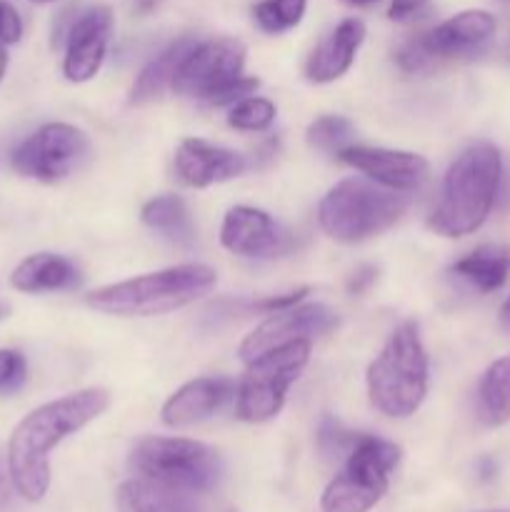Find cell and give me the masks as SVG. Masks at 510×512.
Instances as JSON below:
<instances>
[{
	"instance_id": "obj_27",
	"label": "cell",
	"mask_w": 510,
	"mask_h": 512,
	"mask_svg": "<svg viewBox=\"0 0 510 512\" xmlns=\"http://www.w3.org/2000/svg\"><path fill=\"white\" fill-rule=\"evenodd\" d=\"M275 120V105L268 98H248L238 100V103L230 108L228 125L235 130H245V133H260V130H268Z\"/></svg>"
},
{
	"instance_id": "obj_11",
	"label": "cell",
	"mask_w": 510,
	"mask_h": 512,
	"mask_svg": "<svg viewBox=\"0 0 510 512\" xmlns=\"http://www.w3.org/2000/svg\"><path fill=\"white\" fill-rule=\"evenodd\" d=\"M245 45L235 38L195 40L175 73L173 90L183 98L208 103L223 85L243 75Z\"/></svg>"
},
{
	"instance_id": "obj_22",
	"label": "cell",
	"mask_w": 510,
	"mask_h": 512,
	"mask_svg": "<svg viewBox=\"0 0 510 512\" xmlns=\"http://www.w3.org/2000/svg\"><path fill=\"white\" fill-rule=\"evenodd\" d=\"M453 273L480 293L500 290L510 275V248L508 245H480L453 265Z\"/></svg>"
},
{
	"instance_id": "obj_9",
	"label": "cell",
	"mask_w": 510,
	"mask_h": 512,
	"mask_svg": "<svg viewBox=\"0 0 510 512\" xmlns=\"http://www.w3.org/2000/svg\"><path fill=\"white\" fill-rule=\"evenodd\" d=\"M495 33H498L495 15H490L488 10H463L435 25L428 33L410 38L398 50L395 60L405 73H423L433 68L438 60L470 58V55L483 53Z\"/></svg>"
},
{
	"instance_id": "obj_38",
	"label": "cell",
	"mask_w": 510,
	"mask_h": 512,
	"mask_svg": "<svg viewBox=\"0 0 510 512\" xmlns=\"http://www.w3.org/2000/svg\"><path fill=\"white\" fill-rule=\"evenodd\" d=\"M345 5H353V8H370V5L380 3V0H340Z\"/></svg>"
},
{
	"instance_id": "obj_14",
	"label": "cell",
	"mask_w": 510,
	"mask_h": 512,
	"mask_svg": "<svg viewBox=\"0 0 510 512\" xmlns=\"http://www.w3.org/2000/svg\"><path fill=\"white\" fill-rule=\"evenodd\" d=\"M220 243L240 258H280L293 248L288 233L278 228L265 210L235 205L228 210L220 228Z\"/></svg>"
},
{
	"instance_id": "obj_34",
	"label": "cell",
	"mask_w": 510,
	"mask_h": 512,
	"mask_svg": "<svg viewBox=\"0 0 510 512\" xmlns=\"http://www.w3.org/2000/svg\"><path fill=\"white\" fill-rule=\"evenodd\" d=\"M375 275H378V270L370 268V265H363V268H358L353 273V278L348 280V293H365V290L370 288V285L375 283Z\"/></svg>"
},
{
	"instance_id": "obj_1",
	"label": "cell",
	"mask_w": 510,
	"mask_h": 512,
	"mask_svg": "<svg viewBox=\"0 0 510 512\" xmlns=\"http://www.w3.org/2000/svg\"><path fill=\"white\" fill-rule=\"evenodd\" d=\"M110 395L103 388H85L45 403L25 415L8 443V473L18 495L40 503L50 488V453L65 438L83 430L108 410Z\"/></svg>"
},
{
	"instance_id": "obj_13",
	"label": "cell",
	"mask_w": 510,
	"mask_h": 512,
	"mask_svg": "<svg viewBox=\"0 0 510 512\" xmlns=\"http://www.w3.org/2000/svg\"><path fill=\"white\" fill-rule=\"evenodd\" d=\"M113 35V10L108 5H95L73 18L65 33L63 73L70 83H85L103 65Z\"/></svg>"
},
{
	"instance_id": "obj_5",
	"label": "cell",
	"mask_w": 510,
	"mask_h": 512,
	"mask_svg": "<svg viewBox=\"0 0 510 512\" xmlns=\"http://www.w3.org/2000/svg\"><path fill=\"white\" fill-rule=\"evenodd\" d=\"M408 208L398 190L360 178L335 185L318 208L320 228L338 243H360L388 230Z\"/></svg>"
},
{
	"instance_id": "obj_17",
	"label": "cell",
	"mask_w": 510,
	"mask_h": 512,
	"mask_svg": "<svg viewBox=\"0 0 510 512\" xmlns=\"http://www.w3.org/2000/svg\"><path fill=\"white\" fill-rule=\"evenodd\" d=\"M245 168L248 163L240 153L198 138L183 140L175 153V173H178L180 183H185L188 188H208L213 183H225V180L243 175Z\"/></svg>"
},
{
	"instance_id": "obj_30",
	"label": "cell",
	"mask_w": 510,
	"mask_h": 512,
	"mask_svg": "<svg viewBox=\"0 0 510 512\" xmlns=\"http://www.w3.org/2000/svg\"><path fill=\"white\" fill-rule=\"evenodd\" d=\"M255 90H258V80L248 78V75H240V78L230 80L228 85H223V88H220L218 93L208 100V103L215 105V108H220V105H235L238 100L253 95Z\"/></svg>"
},
{
	"instance_id": "obj_3",
	"label": "cell",
	"mask_w": 510,
	"mask_h": 512,
	"mask_svg": "<svg viewBox=\"0 0 510 512\" xmlns=\"http://www.w3.org/2000/svg\"><path fill=\"white\" fill-rule=\"evenodd\" d=\"M218 283L213 268L198 263L175 265L158 273L138 275L133 280L105 285L93 290L85 303L105 315L120 318H153V315L173 313L195 303Z\"/></svg>"
},
{
	"instance_id": "obj_32",
	"label": "cell",
	"mask_w": 510,
	"mask_h": 512,
	"mask_svg": "<svg viewBox=\"0 0 510 512\" xmlns=\"http://www.w3.org/2000/svg\"><path fill=\"white\" fill-rule=\"evenodd\" d=\"M20 38H23V18L13 3L0 0V40L5 45H13L20 43Z\"/></svg>"
},
{
	"instance_id": "obj_33",
	"label": "cell",
	"mask_w": 510,
	"mask_h": 512,
	"mask_svg": "<svg viewBox=\"0 0 510 512\" xmlns=\"http://www.w3.org/2000/svg\"><path fill=\"white\" fill-rule=\"evenodd\" d=\"M308 293H310L308 288H298V290H293V293L273 295V298L258 300V303H253L250 308L260 310V313H275V310H285V308H293V305H298Z\"/></svg>"
},
{
	"instance_id": "obj_24",
	"label": "cell",
	"mask_w": 510,
	"mask_h": 512,
	"mask_svg": "<svg viewBox=\"0 0 510 512\" xmlns=\"http://www.w3.org/2000/svg\"><path fill=\"white\" fill-rule=\"evenodd\" d=\"M140 218L150 230L160 233L175 245H190L195 238L193 218L185 205L183 198L178 195H160V198L148 200L140 210Z\"/></svg>"
},
{
	"instance_id": "obj_19",
	"label": "cell",
	"mask_w": 510,
	"mask_h": 512,
	"mask_svg": "<svg viewBox=\"0 0 510 512\" xmlns=\"http://www.w3.org/2000/svg\"><path fill=\"white\" fill-rule=\"evenodd\" d=\"M80 283V270L73 260L55 253L28 255L10 275V285L20 293H55Z\"/></svg>"
},
{
	"instance_id": "obj_4",
	"label": "cell",
	"mask_w": 510,
	"mask_h": 512,
	"mask_svg": "<svg viewBox=\"0 0 510 512\" xmlns=\"http://www.w3.org/2000/svg\"><path fill=\"white\" fill-rule=\"evenodd\" d=\"M428 393V353L413 320L398 325L368 368V395L388 418H410Z\"/></svg>"
},
{
	"instance_id": "obj_35",
	"label": "cell",
	"mask_w": 510,
	"mask_h": 512,
	"mask_svg": "<svg viewBox=\"0 0 510 512\" xmlns=\"http://www.w3.org/2000/svg\"><path fill=\"white\" fill-rule=\"evenodd\" d=\"M10 503V483H8V475H5L3 465H0V510Z\"/></svg>"
},
{
	"instance_id": "obj_15",
	"label": "cell",
	"mask_w": 510,
	"mask_h": 512,
	"mask_svg": "<svg viewBox=\"0 0 510 512\" xmlns=\"http://www.w3.org/2000/svg\"><path fill=\"white\" fill-rule=\"evenodd\" d=\"M338 160L368 175L373 183L398 190V193H410L428 178V160L423 155L405 153V150L348 145L340 150Z\"/></svg>"
},
{
	"instance_id": "obj_40",
	"label": "cell",
	"mask_w": 510,
	"mask_h": 512,
	"mask_svg": "<svg viewBox=\"0 0 510 512\" xmlns=\"http://www.w3.org/2000/svg\"><path fill=\"white\" fill-rule=\"evenodd\" d=\"M30 3H55V0H30Z\"/></svg>"
},
{
	"instance_id": "obj_39",
	"label": "cell",
	"mask_w": 510,
	"mask_h": 512,
	"mask_svg": "<svg viewBox=\"0 0 510 512\" xmlns=\"http://www.w3.org/2000/svg\"><path fill=\"white\" fill-rule=\"evenodd\" d=\"M8 313H10V310H8V305H5V303H0V320H5V318H8Z\"/></svg>"
},
{
	"instance_id": "obj_2",
	"label": "cell",
	"mask_w": 510,
	"mask_h": 512,
	"mask_svg": "<svg viewBox=\"0 0 510 512\" xmlns=\"http://www.w3.org/2000/svg\"><path fill=\"white\" fill-rule=\"evenodd\" d=\"M503 180V158L493 143H473L450 163L438 208L428 225L443 238H463L488 220Z\"/></svg>"
},
{
	"instance_id": "obj_23",
	"label": "cell",
	"mask_w": 510,
	"mask_h": 512,
	"mask_svg": "<svg viewBox=\"0 0 510 512\" xmlns=\"http://www.w3.org/2000/svg\"><path fill=\"white\" fill-rule=\"evenodd\" d=\"M478 420L485 428H500L510 423V355L500 358L485 370L478 385Z\"/></svg>"
},
{
	"instance_id": "obj_26",
	"label": "cell",
	"mask_w": 510,
	"mask_h": 512,
	"mask_svg": "<svg viewBox=\"0 0 510 512\" xmlns=\"http://www.w3.org/2000/svg\"><path fill=\"white\" fill-rule=\"evenodd\" d=\"M308 0H260L253 8V18L263 33L280 35L303 20Z\"/></svg>"
},
{
	"instance_id": "obj_12",
	"label": "cell",
	"mask_w": 510,
	"mask_h": 512,
	"mask_svg": "<svg viewBox=\"0 0 510 512\" xmlns=\"http://www.w3.org/2000/svg\"><path fill=\"white\" fill-rule=\"evenodd\" d=\"M335 325H338V313L323 303H305L285 310H275L265 323H260L243 340L240 358L250 363V360L278 348V345L293 343V340H313L318 335L330 333Z\"/></svg>"
},
{
	"instance_id": "obj_36",
	"label": "cell",
	"mask_w": 510,
	"mask_h": 512,
	"mask_svg": "<svg viewBox=\"0 0 510 512\" xmlns=\"http://www.w3.org/2000/svg\"><path fill=\"white\" fill-rule=\"evenodd\" d=\"M500 328H503L505 333H510V295L503 303V308H500Z\"/></svg>"
},
{
	"instance_id": "obj_28",
	"label": "cell",
	"mask_w": 510,
	"mask_h": 512,
	"mask_svg": "<svg viewBox=\"0 0 510 512\" xmlns=\"http://www.w3.org/2000/svg\"><path fill=\"white\" fill-rule=\"evenodd\" d=\"M358 433H350L345 430L338 420L323 418L318 430V448L325 458H340V455H348L353 450L355 440H358Z\"/></svg>"
},
{
	"instance_id": "obj_8",
	"label": "cell",
	"mask_w": 510,
	"mask_h": 512,
	"mask_svg": "<svg viewBox=\"0 0 510 512\" xmlns=\"http://www.w3.org/2000/svg\"><path fill=\"white\" fill-rule=\"evenodd\" d=\"M310 358V340H293L258 355L238 385V418L265 423L283 410L290 385L298 380Z\"/></svg>"
},
{
	"instance_id": "obj_10",
	"label": "cell",
	"mask_w": 510,
	"mask_h": 512,
	"mask_svg": "<svg viewBox=\"0 0 510 512\" xmlns=\"http://www.w3.org/2000/svg\"><path fill=\"white\" fill-rule=\"evenodd\" d=\"M90 140L68 123H48L23 140L10 155V163L25 178L55 183L63 180L88 158Z\"/></svg>"
},
{
	"instance_id": "obj_18",
	"label": "cell",
	"mask_w": 510,
	"mask_h": 512,
	"mask_svg": "<svg viewBox=\"0 0 510 512\" xmlns=\"http://www.w3.org/2000/svg\"><path fill=\"white\" fill-rule=\"evenodd\" d=\"M365 40V25L358 18H345L335 25L333 33L320 40L305 63V78L310 83H333L353 65L355 53Z\"/></svg>"
},
{
	"instance_id": "obj_25",
	"label": "cell",
	"mask_w": 510,
	"mask_h": 512,
	"mask_svg": "<svg viewBox=\"0 0 510 512\" xmlns=\"http://www.w3.org/2000/svg\"><path fill=\"white\" fill-rule=\"evenodd\" d=\"M353 135L355 128L348 118H343V115H320V118H315L313 123L308 125L305 138H308L310 148L320 150V153L338 155L340 150L353 145L350 143Z\"/></svg>"
},
{
	"instance_id": "obj_6",
	"label": "cell",
	"mask_w": 510,
	"mask_h": 512,
	"mask_svg": "<svg viewBox=\"0 0 510 512\" xmlns=\"http://www.w3.org/2000/svg\"><path fill=\"white\" fill-rule=\"evenodd\" d=\"M400 463V448L383 438L360 435L345 455L340 473L320 498L323 512H368L388 493L393 470Z\"/></svg>"
},
{
	"instance_id": "obj_31",
	"label": "cell",
	"mask_w": 510,
	"mask_h": 512,
	"mask_svg": "<svg viewBox=\"0 0 510 512\" xmlns=\"http://www.w3.org/2000/svg\"><path fill=\"white\" fill-rule=\"evenodd\" d=\"M430 10H433L430 0H390L388 18L395 23H415L428 18Z\"/></svg>"
},
{
	"instance_id": "obj_37",
	"label": "cell",
	"mask_w": 510,
	"mask_h": 512,
	"mask_svg": "<svg viewBox=\"0 0 510 512\" xmlns=\"http://www.w3.org/2000/svg\"><path fill=\"white\" fill-rule=\"evenodd\" d=\"M5 70H8V50H5V43L0 40V80H3Z\"/></svg>"
},
{
	"instance_id": "obj_29",
	"label": "cell",
	"mask_w": 510,
	"mask_h": 512,
	"mask_svg": "<svg viewBox=\"0 0 510 512\" xmlns=\"http://www.w3.org/2000/svg\"><path fill=\"white\" fill-rule=\"evenodd\" d=\"M28 365L18 350L0 348V393H15L25 383Z\"/></svg>"
},
{
	"instance_id": "obj_7",
	"label": "cell",
	"mask_w": 510,
	"mask_h": 512,
	"mask_svg": "<svg viewBox=\"0 0 510 512\" xmlns=\"http://www.w3.org/2000/svg\"><path fill=\"white\" fill-rule=\"evenodd\" d=\"M130 468L138 478L158 480L188 493H205L220 478L218 453L188 438H143L130 453Z\"/></svg>"
},
{
	"instance_id": "obj_16",
	"label": "cell",
	"mask_w": 510,
	"mask_h": 512,
	"mask_svg": "<svg viewBox=\"0 0 510 512\" xmlns=\"http://www.w3.org/2000/svg\"><path fill=\"white\" fill-rule=\"evenodd\" d=\"M235 393L238 385L225 375L195 378L170 395L160 415L168 428H190L220 413L235 398Z\"/></svg>"
},
{
	"instance_id": "obj_20",
	"label": "cell",
	"mask_w": 510,
	"mask_h": 512,
	"mask_svg": "<svg viewBox=\"0 0 510 512\" xmlns=\"http://www.w3.org/2000/svg\"><path fill=\"white\" fill-rule=\"evenodd\" d=\"M120 512H200L195 493L148 478H133L118 490Z\"/></svg>"
},
{
	"instance_id": "obj_21",
	"label": "cell",
	"mask_w": 510,
	"mask_h": 512,
	"mask_svg": "<svg viewBox=\"0 0 510 512\" xmlns=\"http://www.w3.org/2000/svg\"><path fill=\"white\" fill-rule=\"evenodd\" d=\"M193 45L195 38L185 35V38L170 43L163 53L155 55V58L140 70L138 78H135L133 88H130V103L145 105L150 103V100L160 98L165 90H173L175 73H178L180 63H183V58L188 55V50L193 48Z\"/></svg>"
}]
</instances>
